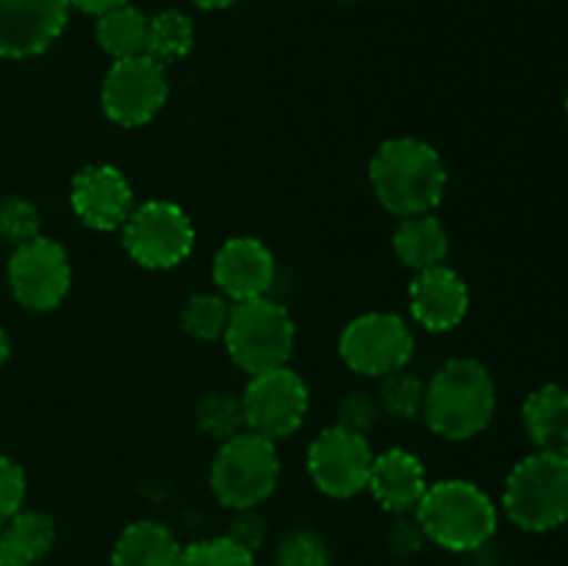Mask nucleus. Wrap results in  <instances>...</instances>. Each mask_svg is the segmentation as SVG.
<instances>
[{
	"label": "nucleus",
	"instance_id": "1",
	"mask_svg": "<svg viewBox=\"0 0 568 566\" xmlns=\"http://www.w3.org/2000/svg\"><path fill=\"white\" fill-rule=\"evenodd\" d=\"M369 181L383 209L397 216L427 214L447 186V170L436 148L414 137L388 139L369 164Z\"/></svg>",
	"mask_w": 568,
	"mask_h": 566
},
{
	"label": "nucleus",
	"instance_id": "2",
	"mask_svg": "<svg viewBox=\"0 0 568 566\" xmlns=\"http://www.w3.org/2000/svg\"><path fill=\"white\" fill-rule=\"evenodd\" d=\"M497 408V386L475 358H453L433 375L425 392L427 425L447 442H464L486 431Z\"/></svg>",
	"mask_w": 568,
	"mask_h": 566
},
{
	"label": "nucleus",
	"instance_id": "3",
	"mask_svg": "<svg viewBox=\"0 0 568 566\" xmlns=\"http://www.w3.org/2000/svg\"><path fill=\"white\" fill-rule=\"evenodd\" d=\"M416 522L430 542L453 553L483 547L497 530V508L483 488L469 481H442L427 486Z\"/></svg>",
	"mask_w": 568,
	"mask_h": 566
},
{
	"label": "nucleus",
	"instance_id": "4",
	"mask_svg": "<svg viewBox=\"0 0 568 566\" xmlns=\"http://www.w3.org/2000/svg\"><path fill=\"white\" fill-rule=\"evenodd\" d=\"M505 511L530 533H547L568 519V455L538 453L510 469L505 483Z\"/></svg>",
	"mask_w": 568,
	"mask_h": 566
},
{
	"label": "nucleus",
	"instance_id": "5",
	"mask_svg": "<svg viewBox=\"0 0 568 566\" xmlns=\"http://www.w3.org/2000/svg\"><path fill=\"white\" fill-rule=\"evenodd\" d=\"M233 364L250 377L286 366L294 350V320L281 303L264 297L231 305L227 327L222 333Z\"/></svg>",
	"mask_w": 568,
	"mask_h": 566
},
{
	"label": "nucleus",
	"instance_id": "6",
	"mask_svg": "<svg viewBox=\"0 0 568 566\" xmlns=\"http://www.w3.org/2000/svg\"><path fill=\"white\" fill-rule=\"evenodd\" d=\"M281 461L275 442L253 431H242L222 442L211 466V488L216 499L233 511H253L277 486Z\"/></svg>",
	"mask_w": 568,
	"mask_h": 566
},
{
	"label": "nucleus",
	"instance_id": "7",
	"mask_svg": "<svg viewBox=\"0 0 568 566\" xmlns=\"http://www.w3.org/2000/svg\"><path fill=\"white\" fill-rule=\"evenodd\" d=\"M166 94H170V78L164 64L150 53H142L111 64L100 89V103L111 122L136 128L164 109Z\"/></svg>",
	"mask_w": 568,
	"mask_h": 566
},
{
	"label": "nucleus",
	"instance_id": "8",
	"mask_svg": "<svg viewBox=\"0 0 568 566\" xmlns=\"http://www.w3.org/2000/svg\"><path fill=\"white\" fill-rule=\"evenodd\" d=\"M122 244L139 266L170 270L192 253L194 228L181 205L153 200L131 211L122 231Z\"/></svg>",
	"mask_w": 568,
	"mask_h": 566
},
{
	"label": "nucleus",
	"instance_id": "9",
	"mask_svg": "<svg viewBox=\"0 0 568 566\" xmlns=\"http://www.w3.org/2000/svg\"><path fill=\"white\" fill-rule=\"evenodd\" d=\"M338 353L353 372L383 377L388 372L405 370L414 355V333L403 316L375 311L344 327Z\"/></svg>",
	"mask_w": 568,
	"mask_h": 566
},
{
	"label": "nucleus",
	"instance_id": "10",
	"mask_svg": "<svg viewBox=\"0 0 568 566\" xmlns=\"http://www.w3.org/2000/svg\"><path fill=\"white\" fill-rule=\"evenodd\" d=\"M244 425L258 436L277 442L303 425L308 414V386L288 366L253 375L247 392L242 394Z\"/></svg>",
	"mask_w": 568,
	"mask_h": 566
},
{
	"label": "nucleus",
	"instance_id": "11",
	"mask_svg": "<svg viewBox=\"0 0 568 566\" xmlns=\"http://www.w3.org/2000/svg\"><path fill=\"white\" fill-rule=\"evenodd\" d=\"M372 455L366 436L344 427H327L311 442L308 447V472L311 481L327 497H355L369 486Z\"/></svg>",
	"mask_w": 568,
	"mask_h": 566
},
{
	"label": "nucleus",
	"instance_id": "12",
	"mask_svg": "<svg viewBox=\"0 0 568 566\" xmlns=\"http://www.w3.org/2000/svg\"><path fill=\"white\" fill-rule=\"evenodd\" d=\"M9 283L17 303L26 305V309H55L67 297L72 283L67 250L44 236L20 244L9 261Z\"/></svg>",
	"mask_w": 568,
	"mask_h": 566
},
{
	"label": "nucleus",
	"instance_id": "13",
	"mask_svg": "<svg viewBox=\"0 0 568 566\" xmlns=\"http://www.w3.org/2000/svg\"><path fill=\"white\" fill-rule=\"evenodd\" d=\"M70 0H0V59H31L64 33Z\"/></svg>",
	"mask_w": 568,
	"mask_h": 566
},
{
	"label": "nucleus",
	"instance_id": "14",
	"mask_svg": "<svg viewBox=\"0 0 568 566\" xmlns=\"http://www.w3.org/2000/svg\"><path fill=\"white\" fill-rule=\"evenodd\" d=\"M70 203L78 220L87 228H92V231H114V228L125 225L128 216H131L133 192L131 183L125 181V175L116 166L94 164L83 166L72 178Z\"/></svg>",
	"mask_w": 568,
	"mask_h": 566
},
{
	"label": "nucleus",
	"instance_id": "15",
	"mask_svg": "<svg viewBox=\"0 0 568 566\" xmlns=\"http://www.w3.org/2000/svg\"><path fill=\"white\" fill-rule=\"evenodd\" d=\"M214 281L236 303L264 297L275 281V259L258 239H227L214 259Z\"/></svg>",
	"mask_w": 568,
	"mask_h": 566
},
{
	"label": "nucleus",
	"instance_id": "16",
	"mask_svg": "<svg viewBox=\"0 0 568 566\" xmlns=\"http://www.w3.org/2000/svg\"><path fill=\"white\" fill-rule=\"evenodd\" d=\"M469 311V289L464 277L438 264L422 270L410 283V314L427 331H453Z\"/></svg>",
	"mask_w": 568,
	"mask_h": 566
},
{
	"label": "nucleus",
	"instance_id": "17",
	"mask_svg": "<svg viewBox=\"0 0 568 566\" xmlns=\"http://www.w3.org/2000/svg\"><path fill=\"white\" fill-rule=\"evenodd\" d=\"M369 488L377 503L394 514H408L419 508L422 497L427 492L425 466L408 449H386L375 455L369 472Z\"/></svg>",
	"mask_w": 568,
	"mask_h": 566
},
{
	"label": "nucleus",
	"instance_id": "18",
	"mask_svg": "<svg viewBox=\"0 0 568 566\" xmlns=\"http://www.w3.org/2000/svg\"><path fill=\"white\" fill-rule=\"evenodd\" d=\"M525 427L538 449L568 455V388L549 383L527 394Z\"/></svg>",
	"mask_w": 568,
	"mask_h": 566
},
{
	"label": "nucleus",
	"instance_id": "19",
	"mask_svg": "<svg viewBox=\"0 0 568 566\" xmlns=\"http://www.w3.org/2000/svg\"><path fill=\"white\" fill-rule=\"evenodd\" d=\"M181 555L175 533L161 522H133L114 544V566H175Z\"/></svg>",
	"mask_w": 568,
	"mask_h": 566
},
{
	"label": "nucleus",
	"instance_id": "20",
	"mask_svg": "<svg viewBox=\"0 0 568 566\" xmlns=\"http://www.w3.org/2000/svg\"><path fill=\"white\" fill-rule=\"evenodd\" d=\"M394 250L405 266L422 272L447 259L449 239L438 216L427 211V214L403 216L397 233H394Z\"/></svg>",
	"mask_w": 568,
	"mask_h": 566
},
{
	"label": "nucleus",
	"instance_id": "21",
	"mask_svg": "<svg viewBox=\"0 0 568 566\" xmlns=\"http://www.w3.org/2000/svg\"><path fill=\"white\" fill-rule=\"evenodd\" d=\"M148 17L125 3L98 17L94 37H98V44L111 55V59L120 61L131 59V55L148 53Z\"/></svg>",
	"mask_w": 568,
	"mask_h": 566
},
{
	"label": "nucleus",
	"instance_id": "22",
	"mask_svg": "<svg viewBox=\"0 0 568 566\" xmlns=\"http://www.w3.org/2000/svg\"><path fill=\"white\" fill-rule=\"evenodd\" d=\"M194 48V22L192 17L183 14L181 9H164L150 17L148 31V53L153 59L178 61L189 55Z\"/></svg>",
	"mask_w": 568,
	"mask_h": 566
},
{
	"label": "nucleus",
	"instance_id": "23",
	"mask_svg": "<svg viewBox=\"0 0 568 566\" xmlns=\"http://www.w3.org/2000/svg\"><path fill=\"white\" fill-rule=\"evenodd\" d=\"M3 538L20 558H26L28 564H37L53 547L55 525L48 514H39V511H17L6 522Z\"/></svg>",
	"mask_w": 568,
	"mask_h": 566
},
{
	"label": "nucleus",
	"instance_id": "24",
	"mask_svg": "<svg viewBox=\"0 0 568 566\" xmlns=\"http://www.w3.org/2000/svg\"><path fill=\"white\" fill-rule=\"evenodd\" d=\"M197 425L205 436L227 442L231 436L242 433L244 427V405L242 397H233L231 392H209L197 403Z\"/></svg>",
	"mask_w": 568,
	"mask_h": 566
},
{
	"label": "nucleus",
	"instance_id": "25",
	"mask_svg": "<svg viewBox=\"0 0 568 566\" xmlns=\"http://www.w3.org/2000/svg\"><path fill=\"white\" fill-rule=\"evenodd\" d=\"M425 392L427 386L422 383V377L397 370L383 375L381 388H377V403L386 414L399 416V420H414L425 408Z\"/></svg>",
	"mask_w": 568,
	"mask_h": 566
},
{
	"label": "nucleus",
	"instance_id": "26",
	"mask_svg": "<svg viewBox=\"0 0 568 566\" xmlns=\"http://www.w3.org/2000/svg\"><path fill=\"white\" fill-rule=\"evenodd\" d=\"M227 316H231V305L220 294H194L186 305H183V331L203 342H214L225 333Z\"/></svg>",
	"mask_w": 568,
	"mask_h": 566
},
{
	"label": "nucleus",
	"instance_id": "27",
	"mask_svg": "<svg viewBox=\"0 0 568 566\" xmlns=\"http://www.w3.org/2000/svg\"><path fill=\"white\" fill-rule=\"evenodd\" d=\"M175 566H255L253 553L231 536L209 538L181 547Z\"/></svg>",
	"mask_w": 568,
	"mask_h": 566
},
{
	"label": "nucleus",
	"instance_id": "28",
	"mask_svg": "<svg viewBox=\"0 0 568 566\" xmlns=\"http://www.w3.org/2000/svg\"><path fill=\"white\" fill-rule=\"evenodd\" d=\"M42 228V216L31 200L20 198V194H9L0 200V236L11 244H26L39 236Z\"/></svg>",
	"mask_w": 568,
	"mask_h": 566
},
{
	"label": "nucleus",
	"instance_id": "29",
	"mask_svg": "<svg viewBox=\"0 0 568 566\" xmlns=\"http://www.w3.org/2000/svg\"><path fill=\"white\" fill-rule=\"evenodd\" d=\"M275 566H331V553L314 530H294L277 547Z\"/></svg>",
	"mask_w": 568,
	"mask_h": 566
},
{
	"label": "nucleus",
	"instance_id": "30",
	"mask_svg": "<svg viewBox=\"0 0 568 566\" xmlns=\"http://www.w3.org/2000/svg\"><path fill=\"white\" fill-rule=\"evenodd\" d=\"M377 420H381V403H377V397H372L366 392L349 394L338 405V427H344V431L366 436V431L375 427Z\"/></svg>",
	"mask_w": 568,
	"mask_h": 566
},
{
	"label": "nucleus",
	"instance_id": "31",
	"mask_svg": "<svg viewBox=\"0 0 568 566\" xmlns=\"http://www.w3.org/2000/svg\"><path fill=\"white\" fill-rule=\"evenodd\" d=\"M22 499H26V472L17 461L0 455V525L22 511Z\"/></svg>",
	"mask_w": 568,
	"mask_h": 566
},
{
	"label": "nucleus",
	"instance_id": "32",
	"mask_svg": "<svg viewBox=\"0 0 568 566\" xmlns=\"http://www.w3.org/2000/svg\"><path fill=\"white\" fill-rule=\"evenodd\" d=\"M227 536L236 538V542L242 544V547H247L250 553H255V547H261V544H264L266 527L255 514H250V511H239V519L233 522V527Z\"/></svg>",
	"mask_w": 568,
	"mask_h": 566
},
{
	"label": "nucleus",
	"instance_id": "33",
	"mask_svg": "<svg viewBox=\"0 0 568 566\" xmlns=\"http://www.w3.org/2000/svg\"><path fill=\"white\" fill-rule=\"evenodd\" d=\"M425 530L419 527V522H397L392 530V547L397 553H416L425 542Z\"/></svg>",
	"mask_w": 568,
	"mask_h": 566
},
{
	"label": "nucleus",
	"instance_id": "34",
	"mask_svg": "<svg viewBox=\"0 0 568 566\" xmlns=\"http://www.w3.org/2000/svg\"><path fill=\"white\" fill-rule=\"evenodd\" d=\"M125 3L128 0H70L72 9H81V11H87V14H94V17L105 14V11L116 9V6H125Z\"/></svg>",
	"mask_w": 568,
	"mask_h": 566
},
{
	"label": "nucleus",
	"instance_id": "35",
	"mask_svg": "<svg viewBox=\"0 0 568 566\" xmlns=\"http://www.w3.org/2000/svg\"><path fill=\"white\" fill-rule=\"evenodd\" d=\"M0 566H31L26 558H20V555L9 547L3 533H0Z\"/></svg>",
	"mask_w": 568,
	"mask_h": 566
},
{
	"label": "nucleus",
	"instance_id": "36",
	"mask_svg": "<svg viewBox=\"0 0 568 566\" xmlns=\"http://www.w3.org/2000/svg\"><path fill=\"white\" fill-rule=\"evenodd\" d=\"M192 3L205 11H220V9H227V6H233L236 0H192Z\"/></svg>",
	"mask_w": 568,
	"mask_h": 566
},
{
	"label": "nucleus",
	"instance_id": "37",
	"mask_svg": "<svg viewBox=\"0 0 568 566\" xmlns=\"http://www.w3.org/2000/svg\"><path fill=\"white\" fill-rule=\"evenodd\" d=\"M6 358H9V338H6L3 327H0V366L6 364Z\"/></svg>",
	"mask_w": 568,
	"mask_h": 566
},
{
	"label": "nucleus",
	"instance_id": "38",
	"mask_svg": "<svg viewBox=\"0 0 568 566\" xmlns=\"http://www.w3.org/2000/svg\"><path fill=\"white\" fill-rule=\"evenodd\" d=\"M342 3H355V0H342Z\"/></svg>",
	"mask_w": 568,
	"mask_h": 566
},
{
	"label": "nucleus",
	"instance_id": "39",
	"mask_svg": "<svg viewBox=\"0 0 568 566\" xmlns=\"http://www.w3.org/2000/svg\"><path fill=\"white\" fill-rule=\"evenodd\" d=\"M566 114H568V94H566Z\"/></svg>",
	"mask_w": 568,
	"mask_h": 566
}]
</instances>
